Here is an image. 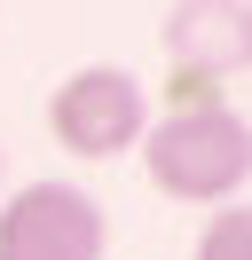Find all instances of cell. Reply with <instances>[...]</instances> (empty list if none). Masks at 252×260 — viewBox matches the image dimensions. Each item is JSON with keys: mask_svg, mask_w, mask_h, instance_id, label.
Returning <instances> with one entry per match:
<instances>
[{"mask_svg": "<svg viewBox=\"0 0 252 260\" xmlns=\"http://www.w3.org/2000/svg\"><path fill=\"white\" fill-rule=\"evenodd\" d=\"M134 158H142V181L173 205H236L252 181V118H236V103L150 118Z\"/></svg>", "mask_w": 252, "mask_h": 260, "instance_id": "6da1fadb", "label": "cell"}, {"mask_svg": "<svg viewBox=\"0 0 252 260\" xmlns=\"http://www.w3.org/2000/svg\"><path fill=\"white\" fill-rule=\"evenodd\" d=\"M142 134H150V95H142L134 71L79 63L71 79H55V95H47V142L63 158L103 166V158H126Z\"/></svg>", "mask_w": 252, "mask_h": 260, "instance_id": "7a4b0ae2", "label": "cell"}, {"mask_svg": "<svg viewBox=\"0 0 252 260\" xmlns=\"http://www.w3.org/2000/svg\"><path fill=\"white\" fill-rule=\"evenodd\" d=\"M110 213L79 181H24L0 197V260H103Z\"/></svg>", "mask_w": 252, "mask_h": 260, "instance_id": "3957f363", "label": "cell"}, {"mask_svg": "<svg viewBox=\"0 0 252 260\" xmlns=\"http://www.w3.org/2000/svg\"><path fill=\"white\" fill-rule=\"evenodd\" d=\"M158 48L173 71L236 79V71H252V0H173Z\"/></svg>", "mask_w": 252, "mask_h": 260, "instance_id": "277c9868", "label": "cell"}, {"mask_svg": "<svg viewBox=\"0 0 252 260\" xmlns=\"http://www.w3.org/2000/svg\"><path fill=\"white\" fill-rule=\"evenodd\" d=\"M229 103V79H213V71H173L158 79V118H181V111H220Z\"/></svg>", "mask_w": 252, "mask_h": 260, "instance_id": "5b68a950", "label": "cell"}, {"mask_svg": "<svg viewBox=\"0 0 252 260\" xmlns=\"http://www.w3.org/2000/svg\"><path fill=\"white\" fill-rule=\"evenodd\" d=\"M189 260H252V205L236 197L229 213H213L205 221V237H197V252Z\"/></svg>", "mask_w": 252, "mask_h": 260, "instance_id": "8992f818", "label": "cell"}, {"mask_svg": "<svg viewBox=\"0 0 252 260\" xmlns=\"http://www.w3.org/2000/svg\"><path fill=\"white\" fill-rule=\"evenodd\" d=\"M0 189H8V150H0Z\"/></svg>", "mask_w": 252, "mask_h": 260, "instance_id": "52a82bcc", "label": "cell"}]
</instances>
